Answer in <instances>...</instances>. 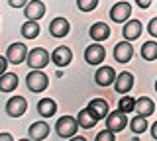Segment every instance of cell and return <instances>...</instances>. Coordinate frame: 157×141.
<instances>
[{"mask_svg":"<svg viewBox=\"0 0 157 141\" xmlns=\"http://www.w3.org/2000/svg\"><path fill=\"white\" fill-rule=\"evenodd\" d=\"M141 30H144V28H141L140 20H128L124 24V28H122V35H124V39H128V41H134L141 35Z\"/></svg>","mask_w":157,"mask_h":141,"instance_id":"obj_17","label":"cell"},{"mask_svg":"<svg viewBox=\"0 0 157 141\" xmlns=\"http://www.w3.org/2000/svg\"><path fill=\"white\" fill-rule=\"evenodd\" d=\"M155 92H157V80H155Z\"/></svg>","mask_w":157,"mask_h":141,"instance_id":"obj_35","label":"cell"},{"mask_svg":"<svg viewBox=\"0 0 157 141\" xmlns=\"http://www.w3.org/2000/svg\"><path fill=\"white\" fill-rule=\"evenodd\" d=\"M132 88H134V75L132 72H120V75L116 76V80H114V90L118 92V94H128Z\"/></svg>","mask_w":157,"mask_h":141,"instance_id":"obj_11","label":"cell"},{"mask_svg":"<svg viewBox=\"0 0 157 141\" xmlns=\"http://www.w3.org/2000/svg\"><path fill=\"white\" fill-rule=\"evenodd\" d=\"M28 47L24 43H12V45L6 49V59L12 65H22V63L28 61Z\"/></svg>","mask_w":157,"mask_h":141,"instance_id":"obj_5","label":"cell"},{"mask_svg":"<svg viewBox=\"0 0 157 141\" xmlns=\"http://www.w3.org/2000/svg\"><path fill=\"white\" fill-rule=\"evenodd\" d=\"M69 32H71V24H69L65 18H55V20L49 24V33H51L53 37H57V39L65 37Z\"/></svg>","mask_w":157,"mask_h":141,"instance_id":"obj_16","label":"cell"},{"mask_svg":"<svg viewBox=\"0 0 157 141\" xmlns=\"http://www.w3.org/2000/svg\"><path fill=\"white\" fill-rule=\"evenodd\" d=\"M88 108L94 112V114H96L100 120H106V116H108V102H106V100H102V98H92L90 102H88Z\"/></svg>","mask_w":157,"mask_h":141,"instance_id":"obj_23","label":"cell"},{"mask_svg":"<svg viewBox=\"0 0 157 141\" xmlns=\"http://www.w3.org/2000/svg\"><path fill=\"white\" fill-rule=\"evenodd\" d=\"M88 35H90V39L94 41H104L110 37V26L104 22H96L90 26V30H88Z\"/></svg>","mask_w":157,"mask_h":141,"instance_id":"obj_18","label":"cell"},{"mask_svg":"<svg viewBox=\"0 0 157 141\" xmlns=\"http://www.w3.org/2000/svg\"><path fill=\"white\" fill-rule=\"evenodd\" d=\"M24 14H26V20H41L45 16V4L41 0H29L24 6Z\"/></svg>","mask_w":157,"mask_h":141,"instance_id":"obj_10","label":"cell"},{"mask_svg":"<svg viewBox=\"0 0 157 141\" xmlns=\"http://www.w3.org/2000/svg\"><path fill=\"white\" fill-rule=\"evenodd\" d=\"M130 129H132V133H145V129H147V118L137 114L136 118H132V121H130Z\"/></svg>","mask_w":157,"mask_h":141,"instance_id":"obj_25","label":"cell"},{"mask_svg":"<svg viewBox=\"0 0 157 141\" xmlns=\"http://www.w3.org/2000/svg\"><path fill=\"white\" fill-rule=\"evenodd\" d=\"M6 69H8V59L0 55V75H4V72H6Z\"/></svg>","mask_w":157,"mask_h":141,"instance_id":"obj_31","label":"cell"},{"mask_svg":"<svg viewBox=\"0 0 157 141\" xmlns=\"http://www.w3.org/2000/svg\"><path fill=\"white\" fill-rule=\"evenodd\" d=\"M147 32L151 37H157V18H151V22L147 24Z\"/></svg>","mask_w":157,"mask_h":141,"instance_id":"obj_29","label":"cell"},{"mask_svg":"<svg viewBox=\"0 0 157 141\" xmlns=\"http://www.w3.org/2000/svg\"><path fill=\"white\" fill-rule=\"evenodd\" d=\"M141 57L145 61H155L157 59V41H145L141 45Z\"/></svg>","mask_w":157,"mask_h":141,"instance_id":"obj_24","label":"cell"},{"mask_svg":"<svg viewBox=\"0 0 157 141\" xmlns=\"http://www.w3.org/2000/svg\"><path fill=\"white\" fill-rule=\"evenodd\" d=\"M126 125H130V124H128V114H126V112L116 110V112H110V114L106 116V128L112 129L114 133L126 129Z\"/></svg>","mask_w":157,"mask_h":141,"instance_id":"obj_6","label":"cell"},{"mask_svg":"<svg viewBox=\"0 0 157 141\" xmlns=\"http://www.w3.org/2000/svg\"><path fill=\"white\" fill-rule=\"evenodd\" d=\"M151 137H153V139H157V121H155L153 125H151Z\"/></svg>","mask_w":157,"mask_h":141,"instance_id":"obj_34","label":"cell"},{"mask_svg":"<svg viewBox=\"0 0 157 141\" xmlns=\"http://www.w3.org/2000/svg\"><path fill=\"white\" fill-rule=\"evenodd\" d=\"M116 71L112 69V67H100L96 72H94V82L98 86H110V84H114V80H116Z\"/></svg>","mask_w":157,"mask_h":141,"instance_id":"obj_14","label":"cell"},{"mask_svg":"<svg viewBox=\"0 0 157 141\" xmlns=\"http://www.w3.org/2000/svg\"><path fill=\"white\" fill-rule=\"evenodd\" d=\"M0 141H14V137L10 133H6V131H4V133H0Z\"/></svg>","mask_w":157,"mask_h":141,"instance_id":"obj_33","label":"cell"},{"mask_svg":"<svg viewBox=\"0 0 157 141\" xmlns=\"http://www.w3.org/2000/svg\"><path fill=\"white\" fill-rule=\"evenodd\" d=\"M132 16V6L128 2H116L114 6L110 8V20L116 24H124L130 20Z\"/></svg>","mask_w":157,"mask_h":141,"instance_id":"obj_8","label":"cell"},{"mask_svg":"<svg viewBox=\"0 0 157 141\" xmlns=\"http://www.w3.org/2000/svg\"><path fill=\"white\" fill-rule=\"evenodd\" d=\"M49 133H51V129H49L47 121H33V124L28 128V135H29V139H33V141L47 139Z\"/></svg>","mask_w":157,"mask_h":141,"instance_id":"obj_12","label":"cell"},{"mask_svg":"<svg viewBox=\"0 0 157 141\" xmlns=\"http://www.w3.org/2000/svg\"><path fill=\"white\" fill-rule=\"evenodd\" d=\"M104 59H106V49L100 45V41L90 43V45L85 49V61L88 63V65H92V67L102 65Z\"/></svg>","mask_w":157,"mask_h":141,"instance_id":"obj_4","label":"cell"},{"mask_svg":"<svg viewBox=\"0 0 157 141\" xmlns=\"http://www.w3.org/2000/svg\"><path fill=\"white\" fill-rule=\"evenodd\" d=\"M18 88V75L16 72H4L0 75V92H12Z\"/></svg>","mask_w":157,"mask_h":141,"instance_id":"obj_21","label":"cell"},{"mask_svg":"<svg viewBox=\"0 0 157 141\" xmlns=\"http://www.w3.org/2000/svg\"><path fill=\"white\" fill-rule=\"evenodd\" d=\"M26 86L29 88V92H43L49 86V79L41 69H33L26 76Z\"/></svg>","mask_w":157,"mask_h":141,"instance_id":"obj_2","label":"cell"},{"mask_svg":"<svg viewBox=\"0 0 157 141\" xmlns=\"http://www.w3.org/2000/svg\"><path fill=\"white\" fill-rule=\"evenodd\" d=\"M136 112H137L140 116L149 118V116L155 112V102L151 100V98H147V96H141V98L136 100Z\"/></svg>","mask_w":157,"mask_h":141,"instance_id":"obj_20","label":"cell"},{"mask_svg":"<svg viewBox=\"0 0 157 141\" xmlns=\"http://www.w3.org/2000/svg\"><path fill=\"white\" fill-rule=\"evenodd\" d=\"M78 128H81V125H78L77 118H73V116H63L55 124V133L59 135V139H71V137H75Z\"/></svg>","mask_w":157,"mask_h":141,"instance_id":"obj_1","label":"cell"},{"mask_svg":"<svg viewBox=\"0 0 157 141\" xmlns=\"http://www.w3.org/2000/svg\"><path fill=\"white\" fill-rule=\"evenodd\" d=\"M28 2H29V0H8V4L12 8H24Z\"/></svg>","mask_w":157,"mask_h":141,"instance_id":"obj_30","label":"cell"},{"mask_svg":"<svg viewBox=\"0 0 157 141\" xmlns=\"http://www.w3.org/2000/svg\"><path fill=\"white\" fill-rule=\"evenodd\" d=\"M77 121H78V125H81L82 129H90V128H94V125L100 121V118L92 112L90 108H82L81 112H78V116H77Z\"/></svg>","mask_w":157,"mask_h":141,"instance_id":"obj_15","label":"cell"},{"mask_svg":"<svg viewBox=\"0 0 157 141\" xmlns=\"http://www.w3.org/2000/svg\"><path fill=\"white\" fill-rule=\"evenodd\" d=\"M136 4L141 8V10H145V8H149V4H151V0H136Z\"/></svg>","mask_w":157,"mask_h":141,"instance_id":"obj_32","label":"cell"},{"mask_svg":"<svg viewBox=\"0 0 157 141\" xmlns=\"http://www.w3.org/2000/svg\"><path fill=\"white\" fill-rule=\"evenodd\" d=\"M71 61H73V51L69 49L67 45H59L57 49L51 53V63H53V65H57L59 69L71 65Z\"/></svg>","mask_w":157,"mask_h":141,"instance_id":"obj_9","label":"cell"},{"mask_svg":"<svg viewBox=\"0 0 157 141\" xmlns=\"http://www.w3.org/2000/svg\"><path fill=\"white\" fill-rule=\"evenodd\" d=\"M77 6L81 12H92L98 6V0H77Z\"/></svg>","mask_w":157,"mask_h":141,"instance_id":"obj_27","label":"cell"},{"mask_svg":"<svg viewBox=\"0 0 157 141\" xmlns=\"http://www.w3.org/2000/svg\"><path fill=\"white\" fill-rule=\"evenodd\" d=\"M118 110L126 112V114L134 112L136 110V100L132 98V96H128V94H122V98L118 100Z\"/></svg>","mask_w":157,"mask_h":141,"instance_id":"obj_26","label":"cell"},{"mask_svg":"<svg viewBox=\"0 0 157 141\" xmlns=\"http://www.w3.org/2000/svg\"><path fill=\"white\" fill-rule=\"evenodd\" d=\"M57 112V102L51 100V98H41L37 102V114L41 116V118H51V116H55Z\"/></svg>","mask_w":157,"mask_h":141,"instance_id":"obj_19","label":"cell"},{"mask_svg":"<svg viewBox=\"0 0 157 141\" xmlns=\"http://www.w3.org/2000/svg\"><path fill=\"white\" fill-rule=\"evenodd\" d=\"M114 59L118 63H128V61H132V57H134V47H132V43L130 41H120V43H116V47H114Z\"/></svg>","mask_w":157,"mask_h":141,"instance_id":"obj_13","label":"cell"},{"mask_svg":"<svg viewBox=\"0 0 157 141\" xmlns=\"http://www.w3.org/2000/svg\"><path fill=\"white\" fill-rule=\"evenodd\" d=\"M116 139V135H114V131L112 129H102L100 133H96V141H114Z\"/></svg>","mask_w":157,"mask_h":141,"instance_id":"obj_28","label":"cell"},{"mask_svg":"<svg viewBox=\"0 0 157 141\" xmlns=\"http://www.w3.org/2000/svg\"><path fill=\"white\" fill-rule=\"evenodd\" d=\"M28 110V102L24 96H12L8 102H6V114L10 118H20L24 116Z\"/></svg>","mask_w":157,"mask_h":141,"instance_id":"obj_7","label":"cell"},{"mask_svg":"<svg viewBox=\"0 0 157 141\" xmlns=\"http://www.w3.org/2000/svg\"><path fill=\"white\" fill-rule=\"evenodd\" d=\"M22 37L24 39H36L39 35V24L37 20H28L26 24H22Z\"/></svg>","mask_w":157,"mask_h":141,"instance_id":"obj_22","label":"cell"},{"mask_svg":"<svg viewBox=\"0 0 157 141\" xmlns=\"http://www.w3.org/2000/svg\"><path fill=\"white\" fill-rule=\"evenodd\" d=\"M51 61V53H47L43 47H36L28 53V67L29 69H45L47 63Z\"/></svg>","mask_w":157,"mask_h":141,"instance_id":"obj_3","label":"cell"}]
</instances>
